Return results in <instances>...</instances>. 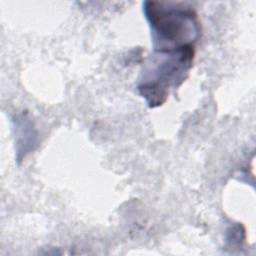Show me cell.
I'll return each mask as SVG.
<instances>
[{
	"label": "cell",
	"mask_w": 256,
	"mask_h": 256,
	"mask_svg": "<svg viewBox=\"0 0 256 256\" xmlns=\"http://www.w3.org/2000/svg\"><path fill=\"white\" fill-rule=\"evenodd\" d=\"M17 132V160L21 161L29 151L33 150V146L37 141V133L29 119L23 114L16 121Z\"/></svg>",
	"instance_id": "3"
},
{
	"label": "cell",
	"mask_w": 256,
	"mask_h": 256,
	"mask_svg": "<svg viewBox=\"0 0 256 256\" xmlns=\"http://www.w3.org/2000/svg\"><path fill=\"white\" fill-rule=\"evenodd\" d=\"M194 46L169 51H155L149 68L138 86L139 94L149 107L162 105L169 89L178 87L188 76L193 65Z\"/></svg>",
	"instance_id": "2"
},
{
	"label": "cell",
	"mask_w": 256,
	"mask_h": 256,
	"mask_svg": "<svg viewBox=\"0 0 256 256\" xmlns=\"http://www.w3.org/2000/svg\"><path fill=\"white\" fill-rule=\"evenodd\" d=\"M143 12L149 23L154 51L194 46L200 33L196 12L170 3L146 1Z\"/></svg>",
	"instance_id": "1"
}]
</instances>
